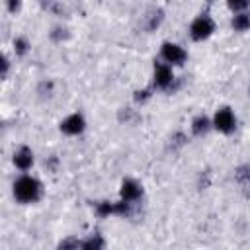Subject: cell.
I'll list each match as a JSON object with an SVG mask.
<instances>
[{
  "instance_id": "obj_3",
  "label": "cell",
  "mask_w": 250,
  "mask_h": 250,
  "mask_svg": "<svg viewBox=\"0 0 250 250\" xmlns=\"http://www.w3.org/2000/svg\"><path fill=\"white\" fill-rule=\"evenodd\" d=\"M160 57H162V61H164L166 64H170V66H182V64L188 61V51H186L182 45H178V43L166 41V43H162V47H160Z\"/></svg>"
},
{
  "instance_id": "obj_5",
  "label": "cell",
  "mask_w": 250,
  "mask_h": 250,
  "mask_svg": "<svg viewBox=\"0 0 250 250\" xmlns=\"http://www.w3.org/2000/svg\"><path fill=\"white\" fill-rule=\"evenodd\" d=\"M174 82V70L170 64L166 62H156L154 64V72H152V84L158 90H168Z\"/></svg>"
},
{
  "instance_id": "obj_13",
  "label": "cell",
  "mask_w": 250,
  "mask_h": 250,
  "mask_svg": "<svg viewBox=\"0 0 250 250\" xmlns=\"http://www.w3.org/2000/svg\"><path fill=\"white\" fill-rule=\"evenodd\" d=\"M14 51H16L18 57H23V55L29 51V43H27V39H23V37H16V39H14Z\"/></svg>"
},
{
  "instance_id": "obj_9",
  "label": "cell",
  "mask_w": 250,
  "mask_h": 250,
  "mask_svg": "<svg viewBox=\"0 0 250 250\" xmlns=\"http://www.w3.org/2000/svg\"><path fill=\"white\" fill-rule=\"evenodd\" d=\"M211 127H213V121L207 115H195L191 119V133L195 137H203Z\"/></svg>"
},
{
  "instance_id": "obj_7",
  "label": "cell",
  "mask_w": 250,
  "mask_h": 250,
  "mask_svg": "<svg viewBox=\"0 0 250 250\" xmlns=\"http://www.w3.org/2000/svg\"><path fill=\"white\" fill-rule=\"evenodd\" d=\"M119 197L125 199V201H131V203H137L141 197H143V186L131 178L123 180L121 182V188H119Z\"/></svg>"
},
{
  "instance_id": "obj_8",
  "label": "cell",
  "mask_w": 250,
  "mask_h": 250,
  "mask_svg": "<svg viewBox=\"0 0 250 250\" xmlns=\"http://www.w3.org/2000/svg\"><path fill=\"white\" fill-rule=\"evenodd\" d=\"M14 166L18 168V170H21V172H27L31 166H33V160H35V156H33V150L29 148V146H20L16 152H14Z\"/></svg>"
},
{
  "instance_id": "obj_15",
  "label": "cell",
  "mask_w": 250,
  "mask_h": 250,
  "mask_svg": "<svg viewBox=\"0 0 250 250\" xmlns=\"http://www.w3.org/2000/svg\"><path fill=\"white\" fill-rule=\"evenodd\" d=\"M21 2H23V0H6L8 12H10V14H16V12H20V8H21Z\"/></svg>"
},
{
  "instance_id": "obj_17",
  "label": "cell",
  "mask_w": 250,
  "mask_h": 250,
  "mask_svg": "<svg viewBox=\"0 0 250 250\" xmlns=\"http://www.w3.org/2000/svg\"><path fill=\"white\" fill-rule=\"evenodd\" d=\"M8 68H10V61H8V57H4L2 59V76L8 74Z\"/></svg>"
},
{
  "instance_id": "obj_12",
  "label": "cell",
  "mask_w": 250,
  "mask_h": 250,
  "mask_svg": "<svg viewBox=\"0 0 250 250\" xmlns=\"http://www.w3.org/2000/svg\"><path fill=\"white\" fill-rule=\"evenodd\" d=\"M105 246V242H104V238L100 236V234H90L88 238H84L82 240V248H94V250H98V248H104Z\"/></svg>"
},
{
  "instance_id": "obj_1",
  "label": "cell",
  "mask_w": 250,
  "mask_h": 250,
  "mask_svg": "<svg viewBox=\"0 0 250 250\" xmlns=\"http://www.w3.org/2000/svg\"><path fill=\"white\" fill-rule=\"evenodd\" d=\"M12 193L16 197V201L23 203V205H29V203H37L41 197H43V184L29 176V174H23L20 176L14 186H12Z\"/></svg>"
},
{
  "instance_id": "obj_4",
  "label": "cell",
  "mask_w": 250,
  "mask_h": 250,
  "mask_svg": "<svg viewBox=\"0 0 250 250\" xmlns=\"http://www.w3.org/2000/svg\"><path fill=\"white\" fill-rule=\"evenodd\" d=\"M213 127L219 131V133H223V135H230V133H234V129H236V115H234V111L230 109V107H219L217 111H215V115H213Z\"/></svg>"
},
{
  "instance_id": "obj_16",
  "label": "cell",
  "mask_w": 250,
  "mask_h": 250,
  "mask_svg": "<svg viewBox=\"0 0 250 250\" xmlns=\"http://www.w3.org/2000/svg\"><path fill=\"white\" fill-rule=\"evenodd\" d=\"M148 98H150V90H139V92H135V100L137 102H145Z\"/></svg>"
},
{
  "instance_id": "obj_10",
  "label": "cell",
  "mask_w": 250,
  "mask_h": 250,
  "mask_svg": "<svg viewBox=\"0 0 250 250\" xmlns=\"http://www.w3.org/2000/svg\"><path fill=\"white\" fill-rule=\"evenodd\" d=\"M230 25L234 31H248L250 29V14L244 10V12H234L232 20H230Z\"/></svg>"
},
{
  "instance_id": "obj_2",
  "label": "cell",
  "mask_w": 250,
  "mask_h": 250,
  "mask_svg": "<svg viewBox=\"0 0 250 250\" xmlns=\"http://www.w3.org/2000/svg\"><path fill=\"white\" fill-rule=\"evenodd\" d=\"M213 31H215V21L207 14L197 16L189 23V37L193 41H205V39H209L213 35Z\"/></svg>"
},
{
  "instance_id": "obj_14",
  "label": "cell",
  "mask_w": 250,
  "mask_h": 250,
  "mask_svg": "<svg viewBox=\"0 0 250 250\" xmlns=\"http://www.w3.org/2000/svg\"><path fill=\"white\" fill-rule=\"evenodd\" d=\"M227 6L232 12H244L250 6V0H227Z\"/></svg>"
},
{
  "instance_id": "obj_11",
  "label": "cell",
  "mask_w": 250,
  "mask_h": 250,
  "mask_svg": "<svg viewBox=\"0 0 250 250\" xmlns=\"http://www.w3.org/2000/svg\"><path fill=\"white\" fill-rule=\"evenodd\" d=\"M96 215L98 217L115 215V201H98L96 203Z\"/></svg>"
},
{
  "instance_id": "obj_6",
  "label": "cell",
  "mask_w": 250,
  "mask_h": 250,
  "mask_svg": "<svg viewBox=\"0 0 250 250\" xmlns=\"http://www.w3.org/2000/svg\"><path fill=\"white\" fill-rule=\"evenodd\" d=\"M59 129H61V133H64V135H68V137H76V135L84 133V129H86V119H84L82 113H70L68 117H64V119L61 121Z\"/></svg>"
}]
</instances>
